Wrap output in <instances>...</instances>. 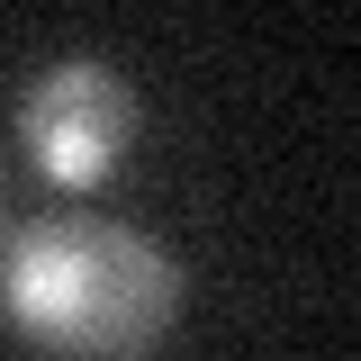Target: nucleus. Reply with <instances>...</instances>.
Instances as JSON below:
<instances>
[{
  "label": "nucleus",
  "instance_id": "nucleus-2",
  "mask_svg": "<svg viewBox=\"0 0 361 361\" xmlns=\"http://www.w3.org/2000/svg\"><path fill=\"white\" fill-rule=\"evenodd\" d=\"M18 145L54 190H99L135 145V99L109 63H54L18 99Z\"/></svg>",
  "mask_w": 361,
  "mask_h": 361
},
{
  "label": "nucleus",
  "instance_id": "nucleus-3",
  "mask_svg": "<svg viewBox=\"0 0 361 361\" xmlns=\"http://www.w3.org/2000/svg\"><path fill=\"white\" fill-rule=\"evenodd\" d=\"M0 199H9V180H0Z\"/></svg>",
  "mask_w": 361,
  "mask_h": 361
},
{
  "label": "nucleus",
  "instance_id": "nucleus-1",
  "mask_svg": "<svg viewBox=\"0 0 361 361\" xmlns=\"http://www.w3.org/2000/svg\"><path fill=\"white\" fill-rule=\"evenodd\" d=\"M180 298V262L135 226L37 217L0 235V316L54 361H154Z\"/></svg>",
  "mask_w": 361,
  "mask_h": 361
}]
</instances>
